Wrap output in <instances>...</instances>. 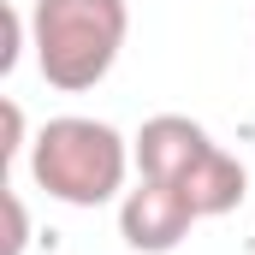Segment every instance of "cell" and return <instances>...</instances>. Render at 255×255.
Wrapping results in <instances>:
<instances>
[{"label": "cell", "mask_w": 255, "mask_h": 255, "mask_svg": "<svg viewBox=\"0 0 255 255\" xmlns=\"http://www.w3.org/2000/svg\"><path fill=\"white\" fill-rule=\"evenodd\" d=\"M24 244H30L24 202H18V190H6V244H0V255H24Z\"/></svg>", "instance_id": "cell-6"}, {"label": "cell", "mask_w": 255, "mask_h": 255, "mask_svg": "<svg viewBox=\"0 0 255 255\" xmlns=\"http://www.w3.org/2000/svg\"><path fill=\"white\" fill-rule=\"evenodd\" d=\"M18 148H24V113H18V101H6V142H0V154L12 160Z\"/></svg>", "instance_id": "cell-7"}, {"label": "cell", "mask_w": 255, "mask_h": 255, "mask_svg": "<svg viewBox=\"0 0 255 255\" xmlns=\"http://www.w3.org/2000/svg\"><path fill=\"white\" fill-rule=\"evenodd\" d=\"M178 190L190 196V208L202 214V220H220V214H232L238 202H244V190H250V172H244V160L238 154H226L220 142L196 160L190 172L178 178Z\"/></svg>", "instance_id": "cell-5"}, {"label": "cell", "mask_w": 255, "mask_h": 255, "mask_svg": "<svg viewBox=\"0 0 255 255\" xmlns=\"http://www.w3.org/2000/svg\"><path fill=\"white\" fill-rule=\"evenodd\" d=\"M214 148V136L184 119V113H154L148 125L136 130V142H130V160H136V172L142 178H160V184H178L184 172H190L196 160Z\"/></svg>", "instance_id": "cell-4"}, {"label": "cell", "mask_w": 255, "mask_h": 255, "mask_svg": "<svg viewBox=\"0 0 255 255\" xmlns=\"http://www.w3.org/2000/svg\"><path fill=\"white\" fill-rule=\"evenodd\" d=\"M196 220H202V214L190 208V196L178 190V184H160V178H142V184L125 190V202H119V232H125L130 250H142V255L178 250V244L190 238Z\"/></svg>", "instance_id": "cell-3"}, {"label": "cell", "mask_w": 255, "mask_h": 255, "mask_svg": "<svg viewBox=\"0 0 255 255\" xmlns=\"http://www.w3.org/2000/svg\"><path fill=\"white\" fill-rule=\"evenodd\" d=\"M130 172V142L101 119L65 113L48 119L30 142V178L65 208H101L125 190Z\"/></svg>", "instance_id": "cell-2"}, {"label": "cell", "mask_w": 255, "mask_h": 255, "mask_svg": "<svg viewBox=\"0 0 255 255\" xmlns=\"http://www.w3.org/2000/svg\"><path fill=\"white\" fill-rule=\"evenodd\" d=\"M125 30H130L125 0H36L30 6L36 65L65 95H83L113 71L119 48H125Z\"/></svg>", "instance_id": "cell-1"}]
</instances>
